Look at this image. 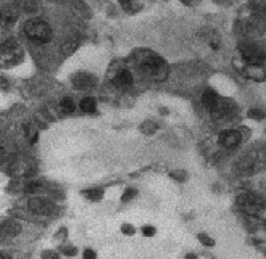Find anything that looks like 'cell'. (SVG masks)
Returning <instances> with one entry per match:
<instances>
[{
	"label": "cell",
	"instance_id": "21",
	"mask_svg": "<svg viewBox=\"0 0 266 259\" xmlns=\"http://www.w3.org/2000/svg\"><path fill=\"white\" fill-rule=\"evenodd\" d=\"M2 259H10V256H7V255H2Z\"/></svg>",
	"mask_w": 266,
	"mask_h": 259
},
{
	"label": "cell",
	"instance_id": "15",
	"mask_svg": "<svg viewBox=\"0 0 266 259\" xmlns=\"http://www.w3.org/2000/svg\"><path fill=\"white\" fill-rule=\"evenodd\" d=\"M142 232L145 237H153L155 235V227H152V225H145V227L142 229Z\"/></svg>",
	"mask_w": 266,
	"mask_h": 259
},
{
	"label": "cell",
	"instance_id": "8",
	"mask_svg": "<svg viewBox=\"0 0 266 259\" xmlns=\"http://www.w3.org/2000/svg\"><path fill=\"white\" fill-rule=\"evenodd\" d=\"M113 84L118 87V89H127V87L132 86V74L127 69L120 71V73L115 76Z\"/></svg>",
	"mask_w": 266,
	"mask_h": 259
},
{
	"label": "cell",
	"instance_id": "3",
	"mask_svg": "<svg viewBox=\"0 0 266 259\" xmlns=\"http://www.w3.org/2000/svg\"><path fill=\"white\" fill-rule=\"evenodd\" d=\"M239 50H241L242 58L245 60L248 65L258 66L265 62V57H266L265 52L258 45H255V43H242Z\"/></svg>",
	"mask_w": 266,
	"mask_h": 259
},
{
	"label": "cell",
	"instance_id": "19",
	"mask_svg": "<svg viewBox=\"0 0 266 259\" xmlns=\"http://www.w3.org/2000/svg\"><path fill=\"white\" fill-rule=\"evenodd\" d=\"M76 250L74 248H70V250H65V255H74Z\"/></svg>",
	"mask_w": 266,
	"mask_h": 259
},
{
	"label": "cell",
	"instance_id": "14",
	"mask_svg": "<svg viewBox=\"0 0 266 259\" xmlns=\"http://www.w3.org/2000/svg\"><path fill=\"white\" fill-rule=\"evenodd\" d=\"M134 195H136V190H126L124 192V196L123 198H121V201H129L131 200V198H134Z\"/></svg>",
	"mask_w": 266,
	"mask_h": 259
},
{
	"label": "cell",
	"instance_id": "9",
	"mask_svg": "<svg viewBox=\"0 0 266 259\" xmlns=\"http://www.w3.org/2000/svg\"><path fill=\"white\" fill-rule=\"evenodd\" d=\"M73 82L76 87H91L94 84V79L87 74H79L73 79Z\"/></svg>",
	"mask_w": 266,
	"mask_h": 259
},
{
	"label": "cell",
	"instance_id": "17",
	"mask_svg": "<svg viewBox=\"0 0 266 259\" xmlns=\"http://www.w3.org/2000/svg\"><path fill=\"white\" fill-rule=\"evenodd\" d=\"M82 258L84 259H96V253H94L92 250H86L84 253H82Z\"/></svg>",
	"mask_w": 266,
	"mask_h": 259
},
{
	"label": "cell",
	"instance_id": "20",
	"mask_svg": "<svg viewBox=\"0 0 266 259\" xmlns=\"http://www.w3.org/2000/svg\"><path fill=\"white\" fill-rule=\"evenodd\" d=\"M187 259H197L195 255H187Z\"/></svg>",
	"mask_w": 266,
	"mask_h": 259
},
{
	"label": "cell",
	"instance_id": "22",
	"mask_svg": "<svg viewBox=\"0 0 266 259\" xmlns=\"http://www.w3.org/2000/svg\"><path fill=\"white\" fill-rule=\"evenodd\" d=\"M120 2H121V3H127L129 0H120Z\"/></svg>",
	"mask_w": 266,
	"mask_h": 259
},
{
	"label": "cell",
	"instance_id": "12",
	"mask_svg": "<svg viewBox=\"0 0 266 259\" xmlns=\"http://www.w3.org/2000/svg\"><path fill=\"white\" fill-rule=\"evenodd\" d=\"M84 195L89 198V200L97 201V200H100V198H102L103 192H102L100 189H94V190H87V192H84Z\"/></svg>",
	"mask_w": 266,
	"mask_h": 259
},
{
	"label": "cell",
	"instance_id": "16",
	"mask_svg": "<svg viewBox=\"0 0 266 259\" xmlns=\"http://www.w3.org/2000/svg\"><path fill=\"white\" fill-rule=\"evenodd\" d=\"M121 230H123L124 235H132V234H134V227H132V225H127V224H124L123 227H121Z\"/></svg>",
	"mask_w": 266,
	"mask_h": 259
},
{
	"label": "cell",
	"instance_id": "10",
	"mask_svg": "<svg viewBox=\"0 0 266 259\" xmlns=\"http://www.w3.org/2000/svg\"><path fill=\"white\" fill-rule=\"evenodd\" d=\"M81 111L84 113H94L96 111V100L91 97H86L81 100Z\"/></svg>",
	"mask_w": 266,
	"mask_h": 259
},
{
	"label": "cell",
	"instance_id": "6",
	"mask_svg": "<svg viewBox=\"0 0 266 259\" xmlns=\"http://www.w3.org/2000/svg\"><path fill=\"white\" fill-rule=\"evenodd\" d=\"M219 143L226 148H236L241 143V135L236 130H226L219 135Z\"/></svg>",
	"mask_w": 266,
	"mask_h": 259
},
{
	"label": "cell",
	"instance_id": "18",
	"mask_svg": "<svg viewBox=\"0 0 266 259\" xmlns=\"http://www.w3.org/2000/svg\"><path fill=\"white\" fill-rule=\"evenodd\" d=\"M248 114H250V116H253L255 119H260V118H263V114H262V113H258V111H250Z\"/></svg>",
	"mask_w": 266,
	"mask_h": 259
},
{
	"label": "cell",
	"instance_id": "2",
	"mask_svg": "<svg viewBox=\"0 0 266 259\" xmlns=\"http://www.w3.org/2000/svg\"><path fill=\"white\" fill-rule=\"evenodd\" d=\"M141 69L144 74L155 78L157 81L165 79L166 74H168V65H166L165 60L160 57H148L145 62H142Z\"/></svg>",
	"mask_w": 266,
	"mask_h": 259
},
{
	"label": "cell",
	"instance_id": "5",
	"mask_svg": "<svg viewBox=\"0 0 266 259\" xmlns=\"http://www.w3.org/2000/svg\"><path fill=\"white\" fill-rule=\"evenodd\" d=\"M202 102L205 105V108L212 113L221 109V100H219V97L216 95V92H213V90H205L203 97H202Z\"/></svg>",
	"mask_w": 266,
	"mask_h": 259
},
{
	"label": "cell",
	"instance_id": "7",
	"mask_svg": "<svg viewBox=\"0 0 266 259\" xmlns=\"http://www.w3.org/2000/svg\"><path fill=\"white\" fill-rule=\"evenodd\" d=\"M31 211H34L37 214H50L53 211V206L46 200H41V198H34V200H29L27 203Z\"/></svg>",
	"mask_w": 266,
	"mask_h": 259
},
{
	"label": "cell",
	"instance_id": "11",
	"mask_svg": "<svg viewBox=\"0 0 266 259\" xmlns=\"http://www.w3.org/2000/svg\"><path fill=\"white\" fill-rule=\"evenodd\" d=\"M60 108H62V111L65 113V114H71L76 109V107H74V103H73V100L71 98H63L62 100V103H60Z\"/></svg>",
	"mask_w": 266,
	"mask_h": 259
},
{
	"label": "cell",
	"instance_id": "13",
	"mask_svg": "<svg viewBox=\"0 0 266 259\" xmlns=\"http://www.w3.org/2000/svg\"><path fill=\"white\" fill-rule=\"evenodd\" d=\"M198 240H200L202 243H203V245H207V246H212V245H213V240H212V238H208V237L205 235V234H200V235H198Z\"/></svg>",
	"mask_w": 266,
	"mask_h": 259
},
{
	"label": "cell",
	"instance_id": "4",
	"mask_svg": "<svg viewBox=\"0 0 266 259\" xmlns=\"http://www.w3.org/2000/svg\"><path fill=\"white\" fill-rule=\"evenodd\" d=\"M21 55H23L21 47L13 39H8L2 45V63L5 66H13L15 63H18Z\"/></svg>",
	"mask_w": 266,
	"mask_h": 259
},
{
	"label": "cell",
	"instance_id": "1",
	"mask_svg": "<svg viewBox=\"0 0 266 259\" xmlns=\"http://www.w3.org/2000/svg\"><path fill=\"white\" fill-rule=\"evenodd\" d=\"M24 34L29 37L31 41L46 43L50 41L52 37V29L46 21L42 20H29L24 24Z\"/></svg>",
	"mask_w": 266,
	"mask_h": 259
}]
</instances>
